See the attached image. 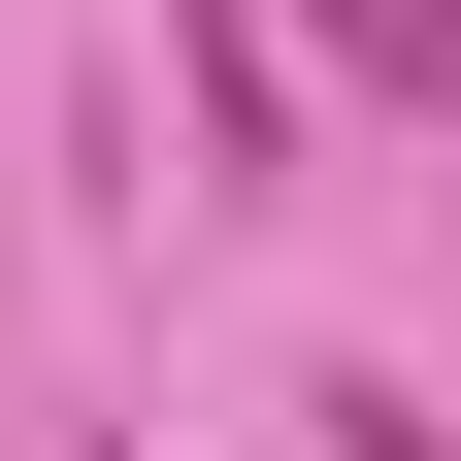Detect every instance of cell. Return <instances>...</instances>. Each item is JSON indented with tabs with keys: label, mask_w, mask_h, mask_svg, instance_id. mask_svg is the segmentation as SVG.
I'll use <instances>...</instances> for the list:
<instances>
[{
	"label": "cell",
	"mask_w": 461,
	"mask_h": 461,
	"mask_svg": "<svg viewBox=\"0 0 461 461\" xmlns=\"http://www.w3.org/2000/svg\"><path fill=\"white\" fill-rule=\"evenodd\" d=\"M165 67H198V165L230 198H297V33H264V0H165Z\"/></svg>",
	"instance_id": "6da1fadb"
},
{
	"label": "cell",
	"mask_w": 461,
	"mask_h": 461,
	"mask_svg": "<svg viewBox=\"0 0 461 461\" xmlns=\"http://www.w3.org/2000/svg\"><path fill=\"white\" fill-rule=\"evenodd\" d=\"M330 67L363 99H461V0H330Z\"/></svg>",
	"instance_id": "7a4b0ae2"
},
{
	"label": "cell",
	"mask_w": 461,
	"mask_h": 461,
	"mask_svg": "<svg viewBox=\"0 0 461 461\" xmlns=\"http://www.w3.org/2000/svg\"><path fill=\"white\" fill-rule=\"evenodd\" d=\"M330 461H461V429H429V395H330Z\"/></svg>",
	"instance_id": "3957f363"
}]
</instances>
